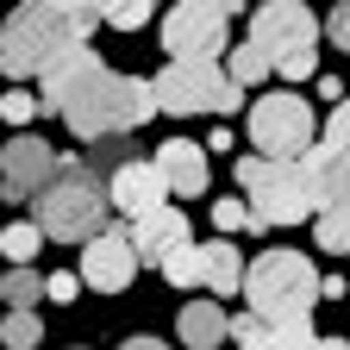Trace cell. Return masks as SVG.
<instances>
[{"label": "cell", "instance_id": "obj_15", "mask_svg": "<svg viewBox=\"0 0 350 350\" xmlns=\"http://www.w3.org/2000/svg\"><path fill=\"white\" fill-rule=\"evenodd\" d=\"M150 157L163 169L169 194H182V200H200L206 194V144H194V138H163Z\"/></svg>", "mask_w": 350, "mask_h": 350}, {"label": "cell", "instance_id": "obj_22", "mask_svg": "<svg viewBox=\"0 0 350 350\" xmlns=\"http://www.w3.org/2000/svg\"><path fill=\"white\" fill-rule=\"evenodd\" d=\"M313 244L332 250V256H350V206H325L313 219Z\"/></svg>", "mask_w": 350, "mask_h": 350}, {"label": "cell", "instance_id": "obj_29", "mask_svg": "<svg viewBox=\"0 0 350 350\" xmlns=\"http://www.w3.org/2000/svg\"><path fill=\"white\" fill-rule=\"evenodd\" d=\"M44 288H51V300L63 306V300H75L88 282H81V269H57V275H44Z\"/></svg>", "mask_w": 350, "mask_h": 350}, {"label": "cell", "instance_id": "obj_21", "mask_svg": "<svg viewBox=\"0 0 350 350\" xmlns=\"http://www.w3.org/2000/svg\"><path fill=\"white\" fill-rule=\"evenodd\" d=\"M38 300H51L38 269H7V313H38Z\"/></svg>", "mask_w": 350, "mask_h": 350}, {"label": "cell", "instance_id": "obj_34", "mask_svg": "<svg viewBox=\"0 0 350 350\" xmlns=\"http://www.w3.org/2000/svg\"><path fill=\"white\" fill-rule=\"evenodd\" d=\"M119 350H169V344H163V338H125Z\"/></svg>", "mask_w": 350, "mask_h": 350}, {"label": "cell", "instance_id": "obj_31", "mask_svg": "<svg viewBox=\"0 0 350 350\" xmlns=\"http://www.w3.org/2000/svg\"><path fill=\"white\" fill-rule=\"evenodd\" d=\"M325 38L338 44V51H350V0H344V7H332V19H325Z\"/></svg>", "mask_w": 350, "mask_h": 350}, {"label": "cell", "instance_id": "obj_36", "mask_svg": "<svg viewBox=\"0 0 350 350\" xmlns=\"http://www.w3.org/2000/svg\"><path fill=\"white\" fill-rule=\"evenodd\" d=\"M75 350H88V344H75Z\"/></svg>", "mask_w": 350, "mask_h": 350}, {"label": "cell", "instance_id": "obj_13", "mask_svg": "<svg viewBox=\"0 0 350 350\" xmlns=\"http://www.w3.org/2000/svg\"><path fill=\"white\" fill-rule=\"evenodd\" d=\"M107 194H113V213H125L131 226L138 219H150L157 206H169V182H163V169H157V157H138V163H125L113 182H107Z\"/></svg>", "mask_w": 350, "mask_h": 350}, {"label": "cell", "instance_id": "obj_30", "mask_svg": "<svg viewBox=\"0 0 350 350\" xmlns=\"http://www.w3.org/2000/svg\"><path fill=\"white\" fill-rule=\"evenodd\" d=\"M262 332H269V325H262L256 313H232V344H238V350H244V344H256Z\"/></svg>", "mask_w": 350, "mask_h": 350}, {"label": "cell", "instance_id": "obj_23", "mask_svg": "<svg viewBox=\"0 0 350 350\" xmlns=\"http://www.w3.org/2000/svg\"><path fill=\"white\" fill-rule=\"evenodd\" d=\"M163 282H169V288H200V282H206V244L175 250V256L163 262Z\"/></svg>", "mask_w": 350, "mask_h": 350}, {"label": "cell", "instance_id": "obj_17", "mask_svg": "<svg viewBox=\"0 0 350 350\" xmlns=\"http://www.w3.org/2000/svg\"><path fill=\"white\" fill-rule=\"evenodd\" d=\"M244 275H250V262L232 238H206V294L213 300H232L244 294Z\"/></svg>", "mask_w": 350, "mask_h": 350}, {"label": "cell", "instance_id": "obj_24", "mask_svg": "<svg viewBox=\"0 0 350 350\" xmlns=\"http://www.w3.org/2000/svg\"><path fill=\"white\" fill-rule=\"evenodd\" d=\"M150 13H157V0H100V19L113 31H144Z\"/></svg>", "mask_w": 350, "mask_h": 350}, {"label": "cell", "instance_id": "obj_20", "mask_svg": "<svg viewBox=\"0 0 350 350\" xmlns=\"http://www.w3.org/2000/svg\"><path fill=\"white\" fill-rule=\"evenodd\" d=\"M269 69H275V63H269V51H256V44H250V38H244V44H238V51L226 57V75H232V81L244 88V94H250V88H256L262 75H269Z\"/></svg>", "mask_w": 350, "mask_h": 350}, {"label": "cell", "instance_id": "obj_1", "mask_svg": "<svg viewBox=\"0 0 350 350\" xmlns=\"http://www.w3.org/2000/svg\"><path fill=\"white\" fill-rule=\"evenodd\" d=\"M38 100L44 113H63V125L81 144H107V138H131L144 119H157V88L144 75L107 69L94 51H69L38 75Z\"/></svg>", "mask_w": 350, "mask_h": 350}, {"label": "cell", "instance_id": "obj_35", "mask_svg": "<svg viewBox=\"0 0 350 350\" xmlns=\"http://www.w3.org/2000/svg\"><path fill=\"white\" fill-rule=\"evenodd\" d=\"M256 7H269V0H256Z\"/></svg>", "mask_w": 350, "mask_h": 350}, {"label": "cell", "instance_id": "obj_10", "mask_svg": "<svg viewBox=\"0 0 350 350\" xmlns=\"http://www.w3.org/2000/svg\"><path fill=\"white\" fill-rule=\"evenodd\" d=\"M57 175H63V150H51L38 131H13V138H7V157H0V194H7L13 206H31Z\"/></svg>", "mask_w": 350, "mask_h": 350}, {"label": "cell", "instance_id": "obj_6", "mask_svg": "<svg viewBox=\"0 0 350 350\" xmlns=\"http://www.w3.org/2000/svg\"><path fill=\"white\" fill-rule=\"evenodd\" d=\"M250 44L256 51H269L275 75L288 81H306L319 69V19L306 0H269V7L250 13Z\"/></svg>", "mask_w": 350, "mask_h": 350}, {"label": "cell", "instance_id": "obj_27", "mask_svg": "<svg viewBox=\"0 0 350 350\" xmlns=\"http://www.w3.org/2000/svg\"><path fill=\"white\" fill-rule=\"evenodd\" d=\"M0 113H7V125H19V131H25V125H31L38 113H44V100L31 94V88H7V100H0Z\"/></svg>", "mask_w": 350, "mask_h": 350}, {"label": "cell", "instance_id": "obj_32", "mask_svg": "<svg viewBox=\"0 0 350 350\" xmlns=\"http://www.w3.org/2000/svg\"><path fill=\"white\" fill-rule=\"evenodd\" d=\"M313 88H319V100H338V107H344V100H350V94H344V81H338V75H319V81H313Z\"/></svg>", "mask_w": 350, "mask_h": 350}, {"label": "cell", "instance_id": "obj_26", "mask_svg": "<svg viewBox=\"0 0 350 350\" xmlns=\"http://www.w3.org/2000/svg\"><path fill=\"white\" fill-rule=\"evenodd\" d=\"M44 344V319L38 313H7V350H38Z\"/></svg>", "mask_w": 350, "mask_h": 350}, {"label": "cell", "instance_id": "obj_4", "mask_svg": "<svg viewBox=\"0 0 350 350\" xmlns=\"http://www.w3.org/2000/svg\"><path fill=\"white\" fill-rule=\"evenodd\" d=\"M107 213H113V194H107L100 175L81 163V150H63V175L31 200L38 232L57 238V244H94V238L113 226Z\"/></svg>", "mask_w": 350, "mask_h": 350}, {"label": "cell", "instance_id": "obj_7", "mask_svg": "<svg viewBox=\"0 0 350 350\" xmlns=\"http://www.w3.org/2000/svg\"><path fill=\"white\" fill-rule=\"evenodd\" d=\"M157 88V107L169 119H188V113H238L244 107V88L226 75V63H213V57H182V63H163L150 75ZM250 113V107H244Z\"/></svg>", "mask_w": 350, "mask_h": 350}, {"label": "cell", "instance_id": "obj_14", "mask_svg": "<svg viewBox=\"0 0 350 350\" xmlns=\"http://www.w3.org/2000/svg\"><path fill=\"white\" fill-rule=\"evenodd\" d=\"M131 244H138V256L150 262V269H163L175 250L194 244V226H188L182 206H157L150 219H138V226H131Z\"/></svg>", "mask_w": 350, "mask_h": 350}, {"label": "cell", "instance_id": "obj_16", "mask_svg": "<svg viewBox=\"0 0 350 350\" xmlns=\"http://www.w3.org/2000/svg\"><path fill=\"white\" fill-rule=\"evenodd\" d=\"M175 325H182V344H188V350H219V344L232 338V313H226L219 300H188Z\"/></svg>", "mask_w": 350, "mask_h": 350}, {"label": "cell", "instance_id": "obj_28", "mask_svg": "<svg viewBox=\"0 0 350 350\" xmlns=\"http://www.w3.org/2000/svg\"><path fill=\"white\" fill-rule=\"evenodd\" d=\"M206 213H213L219 232H250V200H232V194H226V200H213Z\"/></svg>", "mask_w": 350, "mask_h": 350}, {"label": "cell", "instance_id": "obj_11", "mask_svg": "<svg viewBox=\"0 0 350 350\" xmlns=\"http://www.w3.org/2000/svg\"><path fill=\"white\" fill-rule=\"evenodd\" d=\"M138 269H144V256L131 244V226H107L94 244H81V282L94 294H125Z\"/></svg>", "mask_w": 350, "mask_h": 350}, {"label": "cell", "instance_id": "obj_19", "mask_svg": "<svg viewBox=\"0 0 350 350\" xmlns=\"http://www.w3.org/2000/svg\"><path fill=\"white\" fill-rule=\"evenodd\" d=\"M0 250H7L13 269H31V256L44 250V232H38V219H13L7 232H0Z\"/></svg>", "mask_w": 350, "mask_h": 350}, {"label": "cell", "instance_id": "obj_2", "mask_svg": "<svg viewBox=\"0 0 350 350\" xmlns=\"http://www.w3.org/2000/svg\"><path fill=\"white\" fill-rule=\"evenodd\" d=\"M100 19V0H19L7 13V31H0V69L13 81L19 75H44L57 57L88 51Z\"/></svg>", "mask_w": 350, "mask_h": 350}, {"label": "cell", "instance_id": "obj_25", "mask_svg": "<svg viewBox=\"0 0 350 350\" xmlns=\"http://www.w3.org/2000/svg\"><path fill=\"white\" fill-rule=\"evenodd\" d=\"M325 338L313 332V325H282V332H262L256 344H244V350H319Z\"/></svg>", "mask_w": 350, "mask_h": 350}, {"label": "cell", "instance_id": "obj_3", "mask_svg": "<svg viewBox=\"0 0 350 350\" xmlns=\"http://www.w3.org/2000/svg\"><path fill=\"white\" fill-rule=\"evenodd\" d=\"M238 188L250 200V232H269V226H306V213H325V194H319V175L306 157H238Z\"/></svg>", "mask_w": 350, "mask_h": 350}, {"label": "cell", "instance_id": "obj_8", "mask_svg": "<svg viewBox=\"0 0 350 350\" xmlns=\"http://www.w3.org/2000/svg\"><path fill=\"white\" fill-rule=\"evenodd\" d=\"M238 7H244V0H175V7L163 13V51H169V63H182V57L226 63L232 57V13Z\"/></svg>", "mask_w": 350, "mask_h": 350}, {"label": "cell", "instance_id": "obj_18", "mask_svg": "<svg viewBox=\"0 0 350 350\" xmlns=\"http://www.w3.org/2000/svg\"><path fill=\"white\" fill-rule=\"evenodd\" d=\"M138 157H144V150L131 144V138H107V144H88V150H81V163L94 169L100 182H113V175H119L125 163H138Z\"/></svg>", "mask_w": 350, "mask_h": 350}, {"label": "cell", "instance_id": "obj_37", "mask_svg": "<svg viewBox=\"0 0 350 350\" xmlns=\"http://www.w3.org/2000/svg\"><path fill=\"white\" fill-rule=\"evenodd\" d=\"M306 7H313V0H306Z\"/></svg>", "mask_w": 350, "mask_h": 350}, {"label": "cell", "instance_id": "obj_12", "mask_svg": "<svg viewBox=\"0 0 350 350\" xmlns=\"http://www.w3.org/2000/svg\"><path fill=\"white\" fill-rule=\"evenodd\" d=\"M313 175H319V194L325 206H350V100L332 107L325 131H319V144H313Z\"/></svg>", "mask_w": 350, "mask_h": 350}, {"label": "cell", "instance_id": "obj_9", "mask_svg": "<svg viewBox=\"0 0 350 350\" xmlns=\"http://www.w3.org/2000/svg\"><path fill=\"white\" fill-rule=\"evenodd\" d=\"M250 119V144L262 150V157H313V144H319V119H313V107H306L300 94H256V107L244 113Z\"/></svg>", "mask_w": 350, "mask_h": 350}, {"label": "cell", "instance_id": "obj_33", "mask_svg": "<svg viewBox=\"0 0 350 350\" xmlns=\"http://www.w3.org/2000/svg\"><path fill=\"white\" fill-rule=\"evenodd\" d=\"M206 150L226 157V150H232V125H213V131H206Z\"/></svg>", "mask_w": 350, "mask_h": 350}, {"label": "cell", "instance_id": "obj_5", "mask_svg": "<svg viewBox=\"0 0 350 350\" xmlns=\"http://www.w3.org/2000/svg\"><path fill=\"white\" fill-rule=\"evenodd\" d=\"M244 300L250 313L282 332V325H306L313 319V306L325 300V275L313 269V256L306 250H262L244 275Z\"/></svg>", "mask_w": 350, "mask_h": 350}]
</instances>
